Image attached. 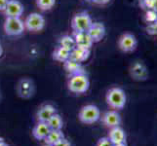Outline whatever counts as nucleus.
I'll list each match as a JSON object with an SVG mask.
<instances>
[{
	"mask_svg": "<svg viewBox=\"0 0 157 146\" xmlns=\"http://www.w3.org/2000/svg\"><path fill=\"white\" fill-rule=\"evenodd\" d=\"M139 6L143 10H157V0H139Z\"/></svg>",
	"mask_w": 157,
	"mask_h": 146,
	"instance_id": "393cba45",
	"label": "nucleus"
},
{
	"mask_svg": "<svg viewBox=\"0 0 157 146\" xmlns=\"http://www.w3.org/2000/svg\"><path fill=\"white\" fill-rule=\"evenodd\" d=\"M5 142H4V140H3V138H1V137H0V146H1V145H3Z\"/></svg>",
	"mask_w": 157,
	"mask_h": 146,
	"instance_id": "473e14b6",
	"label": "nucleus"
},
{
	"mask_svg": "<svg viewBox=\"0 0 157 146\" xmlns=\"http://www.w3.org/2000/svg\"><path fill=\"white\" fill-rule=\"evenodd\" d=\"M96 5H105L110 2V0H91Z\"/></svg>",
	"mask_w": 157,
	"mask_h": 146,
	"instance_id": "c85d7f7f",
	"label": "nucleus"
},
{
	"mask_svg": "<svg viewBox=\"0 0 157 146\" xmlns=\"http://www.w3.org/2000/svg\"><path fill=\"white\" fill-rule=\"evenodd\" d=\"M59 46H62L63 48L67 49V50L71 51L75 47V41L73 39L72 35H63L59 40Z\"/></svg>",
	"mask_w": 157,
	"mask_h": 146,
	"instance_id": "4be33fe9",
	"label": "nucleus"
},
{
	"mask_svg": "<svg viewBox=\"0 0 157 146\" xmlns=\"http://www.w3.org/2000/svg\"><path fill=\"white\" fill-rule=\"evenodd\" d=\"M56 4V0H36V5L42 11L51 10Z\"/></svg>",
	"mask_w": 157,
	"mask_h": 146,
	"instance_id": "b1692460",
	"label": "nucleus"
},
{
	"mask_svg": "<svg viewBox=\"0 0 157 146\" xmlns=\"http://www.w3.org/2000/svg\"><path fill=\"white\" fill-rule=\"evenodd\" d=\"M101 118V111L98 106L94 104L84 105L80 109L78 113V119L81 123L86 125H92V124L99 121Z\"/></svg>",
	"mask_w": 157,
	"mask_h": 146,
	"instance_id": "7ed1b4c3",
	"label": "nucleus"
},
{
	"mask_svg": "<svg viewBox=\"0 0 157 146\" xmlns=\"http://www.w3.org/2000/svg\"><path fill=\"white\" fill-rule=\"evenodd\" d=\"M3 28L5 33L9 36H18L24 33L25 29L24 21L21 18H12L7 17L4 21Z\"/></svg>",
	"mask_w": 157,
	"mask_h": 146,
	"instance_id": "39448f33",
	"label": "nucleus"
},
{
	"mask_svg": "<svg viewBox=\"0 0 157 146\" xmlns=\"http://www.w3.org/2000/svg\"><path fill=\"white\" fill-rule=\"evenodd\" d=\"M87 33L94 43H98L104 39L106 33V29L104 24L99 23V21H95V23L93 21L87 30Z\"/></svg>",
	"mask_w": 157,
	"mask_h": 146,
	"instance_id": "6e6552de",
	"label": "nucleus"
},
{
	"mask_svg": "<svg viewBox=\"0 0 157 146\" xmlns=\"http://www.w3.org/2000/svg\"><path fill=\"white\" fill-rule=\"evenodd\" d=\"M17 93L21 99H29V97H31L34 93V86L32 81L28 78L21 79L17 86Z\"/></svg>",
	"mask_w": 157,
	"mask_h": 146,
	"instance_id": "9b49d317",
	"label": "nucleus"
},
{
	"mask_svg": "<svg viewBox=\"0 0 157 146\" xmlns=\"http://www.w3.org/2000/svg\"><path fill=\"white\" fill-rule=\"evenodd\" d=\"M54 146H71V143H70L67 138L63 137V139L59 140V141L58 143H56Z\"/></svg>",
	"mask_w": 157,
	"mask_h": 146,
	"instance_id": "cd10ccee",
	"label": "nucleus"
},
{
	"mask_svg": "<svg viewBox=\"0 0 157 146\" xmlns=\"http://www.w3.org/2000/svg\"><path fill=\"white\" fill-rule=\"evenodd\" d=\"M126 94L121 88L113 87L107 91L105 95V101L107 105L112 109L120 110L123 109L126 104Z\"/></svg>",
	"mask_w": 157,
	"mask_h": 146,
	"instance_id": "f03ea898",
	"label": "nucleus"
},
{
	"mask_svg": "<svg viewBox=\"0 0 157 146\" xmlns=\"http://www.w3.org/2000/svg\"><path fill=\"white\" fill-rule=\"evenodd\" d=\"M43 146H51V145H48V144H45V145H43Z\"/></svg>",
	"mask_w": 157,
	"mask_h": 146,
	"instance_id": "f704fd0d",
	"label": "nucleus"
},
{
	"mask_svg": "<svg viewBox=\"0 0 157 146\" xmlns=\"http://www.w3.org/2000/svg\"><path fill=\"white\" fill-rule=\"evenodd\" d=\"M90 54H91L90 49L75 47L74 49H72V50L70 51V58H72L78 62H83L89 58Z\"/></svg>",
	"mask_w": 157,
	"mask_h": 146,
	"instance_id": "f3484780",
	"label": "nucleus"
},
{
	"mask_svg": "<svg viewBox=\"0 0 157 146\" xmlns=\"http://www.w3.org/2000/svg\"><path fill=\"white\" fill-rule=\"evenodd\" d=\"M113 146H128V145L126 144V142H124V143H120V144H115Z\"/></svg>",
	"mask_w": 157,
	"mask_h": 146,
	"instance_id": "7c9ffc66",
	"label": "nucleus"
},
{
	"mask_svg": "<svg viewBox=\"0 0 157 146\" xmlns=\"http://www.w3.org/2000/svg\"><path fill=\"white\" fill-rule=\"evenodd\" d=\"M101 122L108 129L118 127L121 124V116L115 110H108L101 116Z\"/></svg>",
	"mask_w": 157,
	"mask_h": 146,
	"instance_id": "f8f14e48",
	"label": "nucleus"
},
{
	"mask_svg": "<svg viewBox=\"0 0 157 146\" xmlns=\"http://www.w3.org/2000/svg\"><path fill=\"white\" fill-rule=\"evenodd\" d=\"M96 146H113L112 142L110 141L108 137H101L100 138L96 143Z\"/></svg>",
	"mask_w": 157,
	"mask_h": 146,
	"instance_id": "bb28decb",
	"label": "nucleus"
},
{
	"mask_svg": "<svg viewBox=\"0 0 157 146\" xmlns=\"http://www.w3.org/2000/svg\"><path fill=\"white\" fill-rule=\"evenodd\" d=\"M24 24L25 29L31 32H37L44 28L45 19L39 13H31L26 17Z\"/></svg>",
	"mask_w": 157,
	"mask_h": 146,
	"instance_id": "0eeeda50",
	"label": "nucleus"
},
{
	"mask_svg": "<svg viewBox=\"0 0 157 146\" xmlns=\"http://www.w3.org/2000/svg\"><path fill=\"white\" fill-rule=\"evenodd\" d=\"M90 87V81L84 72L69 75L67 80V89L73 94H84Z\"/></svg>",
	"mask_w": 157,
	"mask_h": 146,
	"instance_id": "f257e3e1",
	"label": "nucleus"
},
{
	"mask_svg": "<svg viewBox=\"0 0 157 146\" xmlns=\"http://www.w3.org/2000/svg\"><path fill=\"white\" fill-rule=\"evenodd\" d=\"M144 21L147 23V24L156 23L157 21V10L150 9V10L145 11L144 16Z\"/></svg>",
	"mask_w": 157,
	"mask_h": 146,
	"instance_id": "5701e85b",
	"label": "nucleus"
},
{
	"mask_svg": "<svg viewBox=\"0 0 157 146\" xmlns=\"http://www.w3.org/2000/svg\"><path fill=\"white\" fill-rule=\"evenodd\" d=\"M130 75L136 81H144L148 77V70L143 62H137L130 67Z\"/></svg>",
	"mask_w": 157,
	"mask_h": 146,
	"instance_id": "1a4fd4ad",
	"label": "nucleus"
},
{
	"mask_svg": "<svg viewBox=\"0 0 157 146\" xmlns=\"http://www.w3.org/2000/svg\"><path fill=\"white\" fill-rule=\"evenodd\" d=\"M107 137L112 142L113 145L126 142V133L124 132V129L119 126L111 128L109 129Z\"/></svg>",
	"mask_w": 157,
	"mask_h": 146,
	"instance_id": "2eb2a0df",
	"label": "nucleus"
},
{
	"mask_svg": "<svg viewBox=\"0 0 157 146\" xmlns=\"http://www.w3.org/2000/svg\"><path fill=\"white\" fill-rule=\"evenodd\" d=\"M63 137H64V136L62 132V129H51L50 133H48L47 137H45L44 141H45V144L54 146Z\"/></svg>",
	"mask_w": 157,
	"mask_h": 146,
	"instance_id": "6ab92c4d",
	"label": "nucleus"
},
{
	"mask_svg": "<svg viewBox=\"0 0 157 146\" xmlns=\"http://www.w3.org/2000/svg\"><path fill=\"white\" fill-rule=\"evenodd\" d=\"M86 1H91V0H86Z\"/></svg>",
	"mask_w": 157,
	"mask_h": 146,
	"instance_id": "c9c22d12",
	"label": "nucleus"
},
{
	"mask_svg": "<svg viewBox=\"0 0 157 146\" xmlns=\"http://www.w3.org/2000/svg\"><path fill=\"white\" fill-rule=\"evenodd\" d=\"M2 54H3V49H2V46L0 45V57L2 56Z\"/></svg>",
	"mask_w": 157,
	"mask_h": 146,
	"instance_id": "2f4dec72",
	"label": "nucleus"
},
{
	"mask_svg": "<svg viewBox=\"0 0 157 146\" xmlns=\"http://www.w3.org/2000/svg\"><path fill=\"white\" fill-rule=\"evenodd\" d=\"M55 113H57L56 107L52 104L47 103L42 105L38 109L36 113V118L38 122H47Z\"/></svg>",
	"mask_w": 157,
	"mask_h": 146,
	"instance_id": "4468645a",
	"label": "nucleus"
},
{
	"mask_svg": "<svg viewBox=\"0 0 157 146\" xmlns=\"http://www.w3.org/2000/svg\"><path fill=\"white\" fill-rule=\"evenodd\" d=\"M48 126H49L50 129H62L63 126V121L61 115L55 113L49 120L47 121Z\"/></svg>",
	"mask_w": 157,
	"mask_h": 146,
	"instance_id": "412c9836",
	"label": "nucleus"
},
{
	"mask_svg": "<svg viewBox=\"0 0 157 146\" xmlns=\"http://www.w3.org/2000/svg\"><path fill=\"white\" fill-rule=\"evenodd\" d=\"M117 45L119 50L123 53L135 52L138 48V39L133 33L125 32L118 38Z\"/></svg>",
	"mask_w": 157,
	"mask_h": 146,
	"instance_id": "423d86ee",
	"label": "nucleus"
},
{
	"mask_svg": "<svg viewBox=\"0 0 157 146\" xmlns=\"http://www.w3.org/2000/svg\"><path fill=\"white\" fill-rule=\"evenodd\" d=\"M145 30L149 35H157V21L153 24H147Z\"/></svg>",
	"mask_w": 157,
	"mask_h": 146,
	"instance_id": "a878e982",
	"label": "nucleus"
},
{
	"mask_svg": "<svg viewBox=\"0 0 157 146\" xmlns=\"http://www.w3.org/2000/svg\"><path fill=\"white\" fill-rule=\"evenodd\" d=\"M70 58V51L62 46H58L53 52V58L57 62H64Z\"/></svg>",
	"mask_w": 157,
	"mask_h": 146,
	"instance_id": "aec40b11",
	"label": "nucleus"
},
{
	"mask_svg": "<svg viewBox=\"0 0 157 146\" xmlns=\"http://www.w3.org/2000/svg\"><path fill=\"white\" fill-rule=\"evenodd\" d=\"M72 37L75 41V46L85 49H91L94 42L91 39V37L87 33V31L83 32H74L72 33Z\"/></svg>",
	"mask_w": 157,
	"mask_h": 146,
	"instance_id": "ddd939ff",
	"label": "nucleus"
},
{
	"mask_svg": "<svg viewBox=\"0 0 157 146\" xmlns=\"http://www.w3.org/2000/svg\"><path fill=\"white\" fill-rule=\"evenodd\" d=\"M50 131L47 122H38L32 129V136L37 140H44Z\"/></svg>",
	"mask_w": 157,
	"mask_h": 146,
	"instance_id": "dca6fc26",
	"label": "nucleus"
},
{
	"mask_svg": "<svg viewBox=\"0 0 157 146\" xmlns=\"http://www.w3.org/2000/svg\"><path fill=\"white\" fill-rule=\"evenodd\" d=\"M63 63V68L68 73V75H73V74L84 72L83 67L81 66V62H78L70 58Z\"/></svg>",
	"mask_w": 157,
	"mask_h": 146,
	"instance_id": "a211bd4d",
	"label": "nucleus"
},
{
	"mask_svg": "<svg viewBox=\"0 0 157 146\" xmlns=\"http://www.w3.org/2000/svg\"><path fill=\"white\" fill-rule=\"evenodd\" d=\"M24 5L19 0H9L3 12L6 17L21 18V16L24 14Z\"/></svg>",
	"mask_w": 157,
	"mask_h": 146,
	"instance_id": "9d476101",
	"label": "nucleus"
},
{
	"mask_svg": "<svg viewBox=\"0 0 157 146\" xmlns=\"http://www.w3.org/2000/svg\"><path fill=\"white\" fill-rule=\"evenodd\" d=\"M9 0H0V12H3L6 8V5Z\"/></svg>",
	"mask_w": 157,
	"mask_h": 146,
	"instance_id": "c756f323",
	"label": "nucleus"
},
{
	"mask_svg": "<svg viewBox=\"0 0 157 146\" xmlns=\"http://www.w3.org/2000/svg\"><path fill=\"white\" fill-rule=\"evenodd\" d=\"M93 23L91 16L83 11L74 15L71 20V28L74 32H83L87 31L90 25Z\"/></svg>",
	"mask_w": 157,
	"mask_h": 146,
	"instance_id": "20e7f679",
	"label": "nucleus"
},
{
	"mask_svg": "<svg viewBox=\"0 0 157 146\" xmlns=\"http://www.w3.org/2000/svg\"><path fill=\"white\" fill-rule=\"evenodd\" d=\"M1 146H9V145H8V144H6V143H4V144H3V145H1Z\"/></svg>",
	"mask_w": 157,
	"mask_h": 146,
	"instance_id": "72a5a7b5",
	"label": "nucleus"
}]
</instances>
